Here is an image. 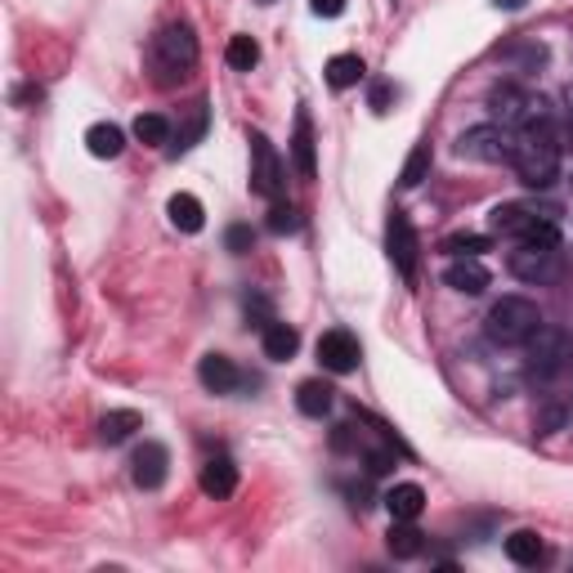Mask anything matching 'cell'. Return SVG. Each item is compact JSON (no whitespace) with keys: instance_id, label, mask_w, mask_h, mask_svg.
<instances>
[{"instance_id":"25","label":"cell","mask_w":573,"mask_h":573,"mask_svg":"<svg viewBox=\"0 0 573 573\" xmlns=\"http://www.w3.org/2000/svg\"><path fill=\"white\" fill-rule=\"evenodd\" d=\"M507 555H511L516 564H525V569H533V564H542L547 547H542V538H538L533 529H520V533L507 538Z\"/></svg>"},{"instance_id":"1","label":"cell","mask_w":573,"mask_h":573,"mask_svg":"<svg viewBox=\"0 0 573 573\" xmlns=\"http://www.w3.org/2000/svg\"><path fill=\"white\" fill-rule=\"evenodd\" d=\"M511 166L525 188H551L560 175V134L551 126H525L516 130Z\"/></svg>"},{"instance_id":"22","label":"cell","mask_w":573,"mask_h":573,"mask_svg":"<svg viewBox=\"0 0 573 573\" xmlns=\"http://www.w3.org/2000/svg\"><path fill=\"white\" fill-rule=\"evenodd\" d=\"M139 425H143V417H139L134 408H117V412H108V417L99 421V440H104V444H121V440L134 435Z\"/></svg>"},{"instance_id":"12","label":"cell","mask_w":573,"mask_h":573,"mask_svg":"<svg viewBox=\"0 0 573 573\" xmlns=\"http://www.w3.org/2000/svg\"><path fill=\"white\" fill-rule=\"evenodd\" d=\"M444 282L453 286V292H462V296H484L493 278H488L479 256H453L448 269H444Z\"/></svg>"},{"instance_id":"2","label":"cell","mask_w":573,"mask_h":573,"mask_svg":"<svg viewBox=\"0 0 573 573\" xmlns=\"http://www.w3.org/2000/svg\"><path fill=\"white\" fill-rule=\"evenodd\" d=\"M507 269L520 278V282H533V286H547L564 273V251H560V229H547L538 238H516L511 256H507Z\"/></svg>"},{"instance_id":"38","label":"cell","mask_w":573,"mask_h":573,"mask_svg":"<svg viewBox=\"0 0 573 573\" xmlns=\"http://www.w3.org/2000/svg\"><path fill=\"white\" fill-rule=\"evenodd\" d=\"M260 6H273V0H260Z\"/></svg>"},{"instance_id":"29","label":"cell","mask_w":573,"mask_h":573,"mask_svg":"<svg viewBox=\"0 0 573 573\" xmlns=\"http://www.w3.org/2000/svg\"><path fill=\"white\" fill-rule=\"evenodd\" d=\"M225 58H229V67L251 72V67L260 63V45H256L251 36H234V41H229V50H225Z\"/></svg>"},{"instance_id":"3","label":"cell","mask_w":573,"mask_h":573,"mask_svg":"<svg viewBox=\"0 0 573 573\" xmlns=\"http://www.w3.org/2000/svg\"><path fill=\"white\" fill-rule=\"evenodd\" d=\"M149 58H153V72H158V82H162V86L184 82L188 72L197 67V36H193V28H188V23H171V28H162V32L153 36Z\"/></svg>"},{"instance_id":"28","label":"cell","mask_w":573,"mask_h":573,"mask_svg":"<svg viewBox=\"0 0 573 573\" xmlns=\"http://www.w3.org/2000/svg\"><path fill=\"white\" fill-rule=\"evenodd\" d=\"M206 134V99H197L193 108H188V121L180 126V143H175V149L171 153H188L193 149V143Z\"/></svg>"},{"instance_id":"14","label":"cell","mask_w":573,"mask_h":573,"mask_svg":"<svg viewBox=\"0 0 573 573\" xmlns=\"http://www.w3.org/2000/svg\"><path fill=\"white\" fill-rule=\"evenodd\" d=\"M197 381L210 390V394H234L242 386V368L225 354H206L197 364Z\"/></svg>"},{"instance_id":"33","label":"cell","mask_w":573,"mask_h":573,"mask_svg":"<svg viewBox=\"0 0 573 573\" xmlns=\"http://www.w3.org/2000/svg\"><path fill=\"white\" fill-rule=\"evenodd\" d=\"M225 242H229V251H234V256H242V251H251V242H256V234H251L247 225H234Z\"/></svg>"},{"instance_id":"7","label":"cell","mask_w":573,"mask_h":573,"mask_svg":"<svg viewBox=\"0 0 573 573\" xmlns=\"http://www.w3.org/2000/svg\"><path fill=\"white\" fill-rule=\"evenodd\" d=\"M511 153H516V130H511V126H501V121L471 126V130L457 139V158H462V162L501 166V162H511Z\"/></svg>"},{"instance_id":"26","label":"cell","mask_w":573,"mask_h":573,"mask_svg":"<svg viewBox=\"0 0 573 573\" xmlns=\"http://www.w3.org/2000/svg\"><path fill=\"white\" fill-rule=\"evenodd\" d=\"M134 139L149 143V149H162V143H171V121L162 112H139L134 117Z\"/></svg>"},{"instance_id":"31","label":"cell","mask_w":573,"mask_h":573,"mask_svg":"<svg viewBox=\"0 0 573 573\" xmlns=\"http://www.w3.org/2000/svg\"><path fill=\"white\" fill-rule=\"evenodd\" d=\"M444 251L448 256H479V251H488V238H479V234H453V238H444Z\"/></svg>"},{"instance_id":"4","label":"cell","mask_w":573,"mask_h":573,"mask_svg":"<svg viewBox=\"0 0 573 573\" xmlns=\"http://www.w3.org/2000/svg\"><path fill=\"white\" fill-rule=\"evenodd\" d=\"M488 112L493 121L511 126V130H525V126H551V104L516 82H501L488 90Z\"/></svg>"},{"instance_id":"30","label":"cell","mask_w":573,"mask_h":573,"mask_svg":"<svg viewBox=\"0 0 573 573\" xmlns=\"http://www.w3.org/2000/svg\"><path fill=\"white\" fill-rule=\"evenodd\" d=\"M301 229V215L292 202H273L269 206V234H296Z\"/></svg>"},{"instance_id":"11","label":"cell","mask_w":573,"mask_h":573,"mask_svg":"<svg viewBox=\"0 0 573 573\" xmlns=\"http://www.w3.org/2000/svg\"><path fill=\"white\" fill-rule=\"evenodd\" d=\"M529 372L533 377H551V372H560V358H564V332L560 327H538L529 340Z\"/></svg>"},{"instance_id":"32","label":"cell","mask_w":573,"mask_h":573,"mask_svg":"<svg viewBox=\"0 0 573 573\" xmlns=\"http://www.w3.org/2000/svg\"><path fill=\"white\" fill-rule=\"evenodd\" d=\"M364 462H368V475H390L394 471V448H368Z\"/></svg>"},{"instance_id":"17","label":"cell","mask_w":573,"mask_h":573,"mask_svg":"<svg viewBox=\"0 0 573 573\" xmlns=\"http://www.w3.org/2000/svg\"><path fill=\"white\" fill-rule=\"evenodd\" d=\"M86 149H90V158L112 162V158H121V149H126V134H121V126H112V121H95V126L86 130Z\"/></svg>"},{"instance_id":"10","label":"cell","mask_w":573,"mask_h":573,"mask_svg":"<svg viewBox=\"0 0 573 573\" xmlns=\"http://www.w3.org/2000/svg\"><path fill=\"white\" fill-rule=\"evenodd\" d=\"M386 251L403 278H417V234H412V220L403 210H394L386 225Z\"/></svg>"},{"instance_id":"18","label":"cell","mask_w":573,"mask_h":573,"mask_svg":"<svg viewBox=\"0 0 573 573\" xmlns=\"http://www.w3.org/2000/svg\"><path fill=\"white\" fill-rule=\"evenodd\" d=\"M381 501H386L390 520H417V516L425 511V493H421V484H394Z\"/></svg>"},{"instance_id":"16","label":"cell","mask_w":573,"mask_h":573,"mask_svg":"<svg viewBox=\"0 0 573 573\" xmlns=\"http://www.w3.org/2000/svg\"><path fill=\"white\" fill-rule=\"evenodd\" d=\"M292 162H296L301 180H314V171H318V162H314V121H310L305 108L296 112V130H292Z\"/></svg>"},{"instance_id":"36","label":"cell","mask_w":573,"mask_h":573,"mask_svg":"<svg viewBox=\"0 0 573 573\" xmlns=\"http://www.w3.org/2000/svg\"><path fill=\"white\" fill-rule=\"evenodd\" d=\"M493 6H497V10H525L529 0H493Z\"/></svg>"},{"instance_id":"15","label":"cell","mask_w":573,"mask_h":573,"mask_svg":"<svg viewBox=\"0 0 573 573\" xmlns=\"http://www.w3.org/2000/svg\"><path fill=\"white\" fill-rule=\"evenodd\" d=\"M202 493L206 497H215V501H225V497H234V488H238V466H234V457H210L206 466H202Z\"/></svg>"},{"instance_id":"21","label":"cell","mask_w":573,"mask_h":573,"mask_svg":"<svg viewBox=\"0 0 573 573\" xmlns=\"http://www.w3.org/2000/svg\"><path fill=\"white\" fill-rule=\"evenodd\" d=\"M390 555L394 560H412V555H421V547H425V533L412 525V520H390Z\"/></svg>"},{"instance_id":"24","label":"cell","mask_w":573,"mask_h":573,"mask_svg":"<svg viewBox=\"0 0 573 573\" xmlns=\"http://www.w3.org/2000/svg\"><path fill=\"white\" fill-rule=\"evenodd\" d=\"M332 399H336V390H332L327 381H305V386L296 390V408H301L305 417H327V412H332Z\"/></svg>"},{"instance_id":"13","label":"cell","mask_w":573,"mask_h":573,"mask_svg":"<svg viewBox=\"0 0 573 573\" xmlns=\"http://www.w3.org/2000/svg\"><path fill=\"white\" fill-rule=\"evenodd\" d=\"M130 475H134L139 488H162L166 475H171V453L149 440V444H143V448L130 457Z\"/></svg>"},{"instance_id":"19","label":"cell","mask_w":573,"mask_h":573,"mask_svg":"<svg viewBox=\"0 0 573 573\" xmlns=\"http://www.w3.org/2000/svg\"><path fill=\"white\" fill-rule=\"evenodd\" d=\"M296 349H301V332L292 323H278V318L264 323V354L273 358V364H286Z\"/></svg>"},{"instance_id":"34","label":"cell","mask_w":573,"mask_h":573,"mask_svg":"<svg viewBox=\"0 0 573 573\" xmlns=\"http://www.w3.org/2000/svg\"><path fill=\"white\" fill-rule=\"evenodd\" d=\"M345 10V0H314V14H323V19H336Z\"/></svg>"},{"instance_id":"37","label":"cell","mask_w":573,"mask_h":573,"mask_svg":"<svg viewBox=\"0 0 573 573\" xmlns=\"http://www.w3.org/2000/svg\"><path fill=\"white\" fill-rule=\"evenodd\" d=\"M564 104H569V117H573V82L564 86Z\"/></svg>"},{"instance_id":"20","label":"cell","mask_w":573,"mask_h":573,"mask_svg":"<svg viewBox=\"0 0 573 573\" xmlns=\"http://www.w3.org/2000/svg\"><path fill=\"white\" fill-rule=\"evenodd\" d=\"M166 215H171V225L180 234H202V225H206V210H202V202L193 193H175L166 202Z\"/></svg>"},{"instance_id":"27","label":"cell","mask_w":573,"mask_h":573,"mask_svg":"<svg viewBox=\"0 0 573 573\" xmlns=\"http://www.w3.org/2000/svg\"><path fill=\"white\" fill-rule=\"evenodd\" d=\"M430 162H435V153H430V143H417V149L408 153V162H403L399 184H403V188H417V184L430 175Z\"/></svg>"},{"instance_id":"35","label":"cell","mask_w":573,"mask_h":573,"mask_svg":"<svg viewBox=\"0 0 573 573\" xmlns=\"http://www.w3.org/2000/svg\"><path fill=\"white\" fill-rule=\"evenodd\" d=\"M372 108H377V112L390 108V86H372Z\"/></svg>"},{"instance_id":"9","label":"cell","mask_w":573,"mask_h":573,"mask_svg":"<svg viewBox=\"0 0 573 573\" xmlns=\"http://www.w3.org/2000/svg\"><path fill=\"white\" fill-rule=\"evenodd\" d=\"M358 358H364V345H358V336H354V332L332 327V332H323V336H318V364H323L327 372L345 377V372H354V368H358Z\"/></svg>"},{"instance_id":"6","label":"cell","mask_w":573,"mask_h":573,"mask_svg":"<svg viewBox=\"0 0 573 573\" xmlns=\"http://www.w3.org/2000/svg\"><path fill=\"white\" fill-rule=\"evenodd\" d=\"M538 327H542V314L529 296H501L484 318V332L493 345H525Z\"/></svg>"},{"instance_id":"8","label":"cell","mask_w":573,"mask_h":573,"mask_svg":"<svg viewBox=\"0 0 573 573\" xmlns=\"http://www.w3.org/2000/svg\"><path fill=\"white\" fill-rule=\"evenodd\" d=\"M251 188L269 202L282 197V158L273 153V143L260 130H251Z\"/></svg>"},{"instance_id":"5","label":"cell","mask_w":573,"mask_h":573,"mask_svg":"<svg viewBox=\"0 0 573 573\" xmlns=\"http://www.w3.org/2000/svg\"><path fill=\"white\" fill-rule=\"evenodd\" d=\"M488 229L497 238H538L547 229H560V210L547 202H501L488 210Z\"/></svg>"},{"instance_id":"23","label":"cell","mask_w":573,"mask_h":573,"mask_svg":"<svg viewBox=\"0 0 573 573\" xmlns=\"http://www.w3.org/2000/svg\"><path fill=\"white\" fill-rule=\"evenodd\" d=\"M358 82H364V58H358V54H336L327 63V86L332 90H349Z\"/></svg>"}]
</instances>
